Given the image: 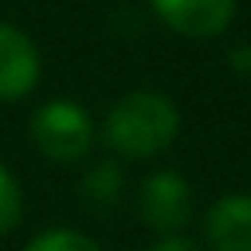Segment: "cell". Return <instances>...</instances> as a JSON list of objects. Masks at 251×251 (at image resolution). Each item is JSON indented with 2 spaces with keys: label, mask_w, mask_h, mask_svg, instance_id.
Instances as JSON below:
<instances>
[{
  "label": "cell",
  "mask_w": 251,
  "mask_h": 251,
  "mask_svg": "<svg viewBox=\"0 0 251 251\" xmlns=\"http://www.w3.org/2000/svg\"><path fill=\"white\" fill-rule=\"evenodd\" d=\"M179 131H182V114L172 97L158 90H131L117 97L103 114L100 141L114 158L141 162L169 151Z\"/></svg>",
  "instance_id": "cell-1"
},
{
  "label": "cell",
  "mask_w": 251,
  "mask_h": 251,
  "mask_svg": "<svg viewBox=\"0 0 251 251\" xmlns=\"http://www.w3.org/2000/svg\"><path fill=\"white\" fill-rule=\"evenodd\" d=\"M31 145L38 148L42 158H49L52 165H76L90 155V148L100 138V127L93 121V114L73 100V97H52L45 100L31 121Z\"/></svg>",
  "instance_id": "cell-2"
},
{
  "label": "cell",
  "mask_w": 251,
  "mask_h": 251,
  "mask_svg": "<svg viewBox=\"0 0 251 251\" xmlns=\"http://www.w3.org/2000/svg\"><path fill=\"white\" fill-rule=\"evenodd\" d=\"M134 210H138V220L158 237L182 234L196 210L193 186L176 169H151L134 189Z\"/></svg>",
  "instance_id": "cell-3"
},
{
  "label": "cell",
  "mask_w": 251,
  "mask_h": 251,
  "mask_svg": "<svg viewBox=\"0 0 251 251\" xmlns=\"http://www.w3.org/2000/svg\"><path fill=\"white\" fill-rule=\"evenodd\" d=\"M38 83H42L38 42L25 28L0 21V103H18L31 97Z\"/></svg>",
  "instance_id": "cell-4"
},
{
  "label": "cell",
  "mask_w": 251,
  "mask_h": 251,
  "mask_svg": "<svg viewBox=\"0 0 251 251\" xmlns=\"http://www.w3.org/2000/svg\"><path fill=\"white\" fill-rule=\"evenodd\" d=\"M148 7L182 38H217L234 25L237 0H148Z\"/></svg>",
  "instance_id": "cell-5"
},
{
  "label": "cell",
  "mask_w": 251,
  "mask_h": 251,
  "mask_svg": "<svg viewBox=\"0 0 251 251\" xmlns=\"http://www.w3.org/2000/svg\"><path fill=\"white\" fill-rule=\"evenodd\" d=\"M206 251H251V193H224L203 213Z\"/></svg>",
  "instance_id": "cell-6"
},
{
  "label": "cell",
  "mask_w": 251,
  "mask_h": 251,
  "mask_svg": "<svg viewBox=\"0 0 251 251\" xmlns=\"http://www.w3.org/2000/svg\"><path fill=\"white\" fill-rule=\"evenodd\" d=\"M124 189H127V176L114 155L90 162L79 176V203L93 213H110L124 200Z\"/></svg>",
  "instance_id": "cell-7"
},
{
  "label": "cell",
  "mask_w": 251,
  "mask_h": 251,
  "mask_svg": "<svg viewBox=\"0 0 251 251\" xmlns=\"http://www.w3.org/2000/svg\"><path fill=\"white\" fill-rule=\"evenodd\" d=\"M21 251H103V248L76 227H49V230L35 234Z\"/></svg>",
  "instance_id": "cell-8"
},
{
  "label": "cell",
  "mask_w": 251,
  "mask_h": 251,
  "mask_svg": "<svg viewBox=\"0 0 251 251\" xmlns=\"http://www.w3.org/2000/svg\"><path fill=\"white\" fill-rule=\"evenodd\" d=\"M25 217V193L18 176L0 162V234H11Z\"/></svg>",
  "instance_id": "cell-9"
},
{
  "label": "cell",
  "mask_w": 251,
  "mask_h": 251,
  "mask_svg": "<svg viewBox=\"0 0 251 251\" xmlns=\"http://www.w3.org/2000/svg\"><path fill=\"white\" fill-rule=\"evenodd\" d=\"M227 66H230V73H234V76H241V79H248V83H251V42L234 45V49L227 52Z\"/></svg>",
  "instance_id": "cell-10"
},
{
  "label": "cell",
  "mask_w": 251,
  "mask_h": 251,
  "mask_svg": "<svg viewBox=\"0 0 251 251\" xmlns=\"http://www.w3.org/2000/svg\"><path fill=\"white\" fill-rule=\"evenodd\" d=\"M148 251H206V244H200L186 234H169V237H158Z\"/></svg>",
  "instance_id": "cell-11"
}]
</instances>
